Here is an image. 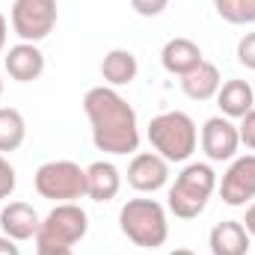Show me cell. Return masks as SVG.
<instances>
[{
	"label": "cell",
	"instance_id": "obj_16",
	"mask_svg": "<svg viewBox=\"0 0 255 255\" xmlns=\"http://www.w3.org/2000/svg\"><path fill=\"white\" fill-rule=\"evenodd\" d=\"M217 107L226 119H244L250 110H255V89L241 77L226 80L217 92Z\"/></svg>",
	"mask_w": 255,
	"mask_h": 255
},
{
	"label": "cell",
	"instance_id": "obj_12",
	"mask_svg": "<svg viewBox=\"0 0 255 255\" xmlns=\"http://www.w3.org/2000/svg\"><path fill=\"white\" fill-rule=\"evenodd\" d=\"M3 65H6V74L18 83H33L42 77L45 71V54L39 51V45L33 42H18L12 45L6 54H3Z\"/></svg>",
	"mask_w": 255,
	"mask_h": 255
},
{
	"label": "cell",
	"instance_id": "obj_7",
	"mask_svg": "<svg viewBox=\"0 0 255 255\" xmlns=\"http://www.w3.org/2000/svg\"><path fill=\"white\" fill-rule=\"evenodd\" d=\"M9 21L21 42L39 45L57 27V0H15Z\"/></svg>",
	"mask_w": 255,
	"mask_h": 255
},
{
	"label": "cell",
	"instance_id": "obj_17",
	"mask_svg": "<svg viewBox=\"0 0 255 255\" xmlns=\"http://www.w3.org/2000/svg\"><path fill=\"white\" fill-rule=\"evenodd\" d=\"M220 86H223L220 68L214 63H208V60H202L190 74L181 77V89H184V95L190 101H211V98H217Z\"/></svg>",
	"mask_w": 255,
	"mask_h": 255
},
{
	"label": "cell",
	"instance_id": "obj_21",
	"mask_svg": "<svg viewBox=\"0 0 255 255\" xmlns=\"http://www.w3.org/2000/svg\"><path fill=\"white\" fill-rule=\"evenodd\" d=\"M15 184H18V175H15V166L0 154V202L9 199L15 193Z\"/></svg>",
	"mask_w": 255,
	"mask_h": 255
},
{
	"label": "cell",
	"instance_id": "obj_6",
	"mask_svg": "<svg viewBox=\"0 0 255 255\" xmlns=\"http://www.w3.org/2000/svg\"><path fill=\"white\" fill-rule=\"evenodd\" d=\"M89 232V217L77 202H60L57 208L42 217L36 244H54V247H74L86 238Z\"/></svg>",
	"mask_w": 255,
	"mask_h": 255
},
{
	"label": "cell",
	"instance_id": "obj_15",
	"mask_svg": "<svg viewBox=\"0 0 255 255\" xmlns=\"http://www.w3.org/2000/svg\"><path fill=\"white\" fill-rule=\"evenodd\" d=\"M202 60H205V57H202V48H199L193 39H184V36L169 39V42L163 45V51H160V65H163L169 74H178V77L190 74Z\"/></svg>",
	"mask_w": 255,
	"mask_h": 255
},
{
	"label": "cell",
	"instance_id": "obj_10",
	"mask_svg": "<svg viewBox=\"0 0 255 255\" xmlns=\"http://www.w3.org/2000/svg\"><path fill=\"white\" fill-rule=\"evenodd\" d=\"M128 184L136 193H154L169 184V160L157 151H136L128 163Z\"/></svg>",
	"mask_w": 255,
	"mask_h": 255
},
{
	"label": "cell",
	"instance_id": "obj_18",
	"mask_svg": "<svg viewBox=\"0 0 255 255\" xmlns=\"http://www.w3.org/2000/svg\"><path fill=\"white\" fill-rule=\"evenodd\" d=\"M136 74H139V63H136L133 51L113 48V51L104 54V60H101V77H104L107 86H113V89L116 86H128V83L136 80Z\"/></svg>",
	"mask_w": 255,
	"mask_h": 255
},
{
	"label": "cell",
	"instance_id": "obj_9",
	"mask_svg": "<svg viewBox=\"0 0 255 255\" xmlns=\"http://www.w3.org/2000/svg\"><path fill=\"white\" fill-rule=\"evenodd\" d=\"M199 142H202V151H205L208 160H214V163L235 160V154L241 148L238 125H232V119H226V116H211L202 125Z\"/></svg>",
	"mask_w": 255,
	"mask_h": 255
},
{
	"label": "cell",
	"instance_id": "obj_31",
	"mask_svg": "<svg viewBox=\"0 0 255 255\" xmlns=\"http://www.w3.org/2000/svg\"><path fill=\"white\" fill-rule=\"evenodd\" d=\"M142 255H145V253H142Z\"/></svg>",
	"mask_w": 255,
	"mask_h": 255
},
{
	"label": "cell",
	"instance_id": "obj_30",
	"mask_svg": "<svg viewBox=\"0 0 255 255\" xmlns=\"http://www.w3.org/2000/svg\"><path fill=\"white\" fill-rule=\"evenodd\" d=\"M0 95H3V80H0Z\"/></svg>",
	"mask_w": 255,
	"mask_h": 255
},
{
	"label": "cell",
	"instance_id": "obj_22",
	"mask_svg": "<svg viewBox=\"0 0 255 255\" xmlns=\"http://www.w3.org/2000/svg\"><path fill=\"white\" fill-rule=\"evenodd\" d=\"M238 63L255 71V33L241 36V42H238Z\"/></svg>",
	"mask_w": 255,
	"mask_h": 255
},
{
	"label": "cell",
	"instance_id": "obj_13",
	"mask_svg": "<svg viewBox=\"0 0 255 255\" xmlns=\"http://www.w3.org/2000/svg\"><path fill=\"white\" fill-rule=\"evenodd\" d=\"M250 244H253V238H250V232L244 229L241 220H223L208 235L211 255H247Z\"/></svg>",
	"mask_w": 255,
	"mask_h": 255
},
{
	"label": "cell",
	"instance_id": "obj_2",
	"mask_svg": "<svg viewBox=\"0 0 255 255\" xmlns=\"http://www.w3.org/2000/svg\"><path fill=\"white\" fill-rule=\"evenodd\" d=\"M119 229L133 247L157 250L169 238L166 208L154 199H128L119 211Z\"/></svg>",
	"mask_w": 255,
	"mask_h": 255
},
{
	"label": "cell",
	"instance_id": "obj_11",
	"mask_svg": "<svg viewBox=\"0 0 255 255\" xmlns=\"http://www.w3.org/2000/svg\"><path fill=\"white\" fill-rule=\"evenodd\" d=\"M39 226H42V217H39L36 208L27 205V202H9V205H3V211H0V232H3L6 238H12L15 244L36 241Z\"/></svg>",
	"mask_w": 255,
	"mask_h": 255
},
{
	"label": "cell",
	"instance_id": "obj_4",
	"mask_svg": "<svg viewBox=\"0 0 255 255\" xmlns=\"http://www.w3.org/2000/svg\"><path fill=\"white\" fill-rule=\"evenodd\" d=\"M214 190H217V172L211 169V163H187L175 175L166 205L178 220H196L208 208V199L214 196Z\"/></svg>",
	"mask_w": 255,
	"mask_h": 255
},
{
	"label": "cell",
	"instance_id": "obj_25",
	"mask_svg": "<svg viewBox=\"0 0 255 255\" xmlns=\"http://www.w3.org/2000/svg\"><path fill=\"white\" fill-rule=\"evenodd\" d=\"M36 255H74L71 247H54V244H36Z\"/></svg>",
	"mask_w": 255,
	"mask_h": 255
},
{
	"label": "cell",
	"instance_id": "obj_3",
	"mask_svg": "<svg viewBox=\"0 0 255 255\" xmlns=\"http://www.w3.org/2000/svg\"><path fill=\"white\" fill-rule=\"evenodd\" d=\"M148 142L151 148L169 160V163H184L190 160V154L196 151V142H199V128L187 113L181 110H169V113H160L148 122Z\"/></svg>",
	"mask_w": 255,
	"mask_h": 255
},
{
	"label": "cell",
	"instance_id": "obj_8",
	"mask_svg": "<svg viewBox=\"0 0 255 255\" xmlns=\"http://www.w3.org/2000/svg\"><path fill=\"white\" fill-rule=\"evenodd\" d=\"M220 199L229 208H244L255 199V154L235 157L229 169L223 172V181L217 184Z\"/></svg>",
	"mask_w": 255,
	"mask_h": 255
},
{
	"label": "cell",
	"instance_id": "obj_27",
	"mask_svg": "<svg viewBox=\"0 0 255 255\" xmlns=\"http://www.w3.org/2000/svg\"><path fill=\"white\" fill-rule=\"evenodd\" d=\"M241 223H244V229L250 232V238H255V202H250V208H247V217H244Z\"/></svg>",
	"mask_w": 255,
	"mask_h": 255
},
{
	"label": "cell",
	"instance_id": "obj_14",
	"mask_svg": "<svg viewBox=\"0 0 255 255\" xmlns=\"http://www.w3.org/2000/svg\"><path fill=\"white\" fill-rule=\"evenodd\" d=\"M122 190V172L110 160H95L86 166V196L92 202H110Z\"/></svg>",
	"mask_w": 255,
	"mask_h": 255
},
{
	"label": "cell",
	"instance_id": "obj_28",
	"mask_svg": "<svg viewBox=\"0 0 255 255\" xmlns=\"http://www.w3.org/2000/svg\"><path fill=\"white\" fill-rule=\"evenodd\" d=\"M6 33H9V21H6V15L0 12V57H3V51H6Z\"/></svg>",
	"mask_w": 255,
	"mask_h": 255
},
{
	"label": "cell",
	"instance_id": "obj_20",
	"mask_svg": "<svg viewBox=\"0 0 255 255\" xmlns=\"http://www.w3.org/2000/svg\"><path fill=\"white\" fill-rule=\"evenodd\" d=\"M214 9L229 24H255V0H214Z\"/></svg>",
	"mask_w": 255,
	"mask_h": 255
},
{
	"label": "cell",
	"instance_id": "obj_23",
	"mask_svg": "<svg viewBox=\"0 0 255 255\" xmlns=\"http://www.w3.org/2000/svg\"><path fill=\"white\" fill-rule=\"evenodd\" d=\"M130 6H133V12L142 15V18H157V15L169 6V0H130Z\"/></svg>",
	"mask_w": 255,
	"mask_h": 255
},
{
	"label": "cell",
	"instance_id": "obj_5",
	"mask_svg": "<svg viewBox=\"0 0 255 255\" xmlns=\"http://www.w3.org/2000/svg\"><path fill=\"white\" fill-rule=\"evenodd\" d=\"M33 187L51 202H77L86 196V169L74 160H48L36 169Z\"/></svg>",
	"mask_w": 255,
	"mask_h": 255
},
{
	"label": "cell",
	"instance_id": "obj_1",
	"mask_svg": "<svg viewBox=\"0 0 255 255\" xmlns=\"http://www.w3.org/2000/svg\"><path fill=\"white\" fill-rule=\"evenodd\" d=\"M83 113L92 128V142L104 154H136L139 148V122L136 110L113 86H92L83 95Z\"/></svg>",
	"mask_w": 255,
	"mask_h": 255
},
{
	"label": "cell",
	"instance_id": "obj_26",
	"mask_svg": "<svg viewBox=\"0 0 255 255\" xmlns=\"http://www.w3.org/2000/svg\"><path fill=\"white\" fill-rule=\"evenodd\" d=\"M0 255H21V250H18V244L12 238L0 235Z\"/></svg>",
	"mask_w": 255,
	"mask_h": 255
},
{
	"label": "cell",
	"instance_id": "obj_24",
	"mask_svg": "<svg viewBox=\"0 0 255 255\" xmlns=\"http://www.w3.org/2000/svg\"><path fill=\"white\" fill-rule=\"evenodd\" d=\"M238 136H241V145H247L250 151H255V110H250V113L241 119Z\"/></svg>",
	"mask_w": 255,
	"mask_h": 255
},
{
	"label": "cell",
	"instance_id": "obj_29",
	"mask_svg": "<svg viewBox=\"0 0 255 255\" xmlns=\"http://www.w3.org/2000/svg\"><path fill=\"white\" fill-rule=\"evenodd\" d=\"M169 255H196V253H193V250H184V247H181V250H172Z\"/></svg>",
	"mask_w": 255,
	"mask_h": 255
},
{
	"label": "cell",
	"instance_id": "obj_19",
	"mask_svg": "<svg viewBox=\"0 0 255 255\" xmlns=\"http://www.w3.org/2000/svg\"><path fill=\"white\" fill-rule=\"evenodd\" d=\"M27 136V122L21 116V110L15 107H0V151H15L21 148Z\"/></svg>",
	"mask_w": 255,
	"mask_h": 255
}]
</instances>
